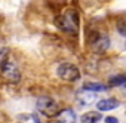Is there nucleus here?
I'll use <instances>...</instances> for the list:
<instances>
[{"label":"nucleus","instance_id":"nucleus-1","mask_svg":"<svg viewBox=\"0 0 126 123\" xmlns=\"http://www.w3.org/2000/svg\"><path fill=\"white\" fill-rule=\"evenodd\" d=\"M58 27L68 34H76L79 28V18L74 11H68L58 18Z\"/></svg>","mask_w":126,"mask_h":123},{"label":"nucleus","instance_id":"nucleus-2","mask_svg":"<svg viewBox=\"0 0 126 123\" xmlns=\"http://www.w3.org/2000/svg\"><path fill=\"white\" fill-rule=\"evenodd\" d=\"M36 107H37V111L42 113L46 117H55L59 113L56 101L52 99L50 96H40L36 102Z\"/></svg>","mask_w":126,"mask_h":123},{"label":"nucleus","instance_id":"nucleus-3","mask_svg":"<svg viewBox=\"0 0 126 123\" xmlns=\"http://www.w3.org/2000/svg\"><path fill=\"white\" fill-rule=\"evenodd\" d=\"M56 73H58V76L62 80L70 82V83L77 82L80 79V70L74 64H71V62H62V64H59Z\"/></svg>","mask_w":126,"mask_h":123},{"label":"nucleus","instance_id":"nucleus-4","mask_svg":"<svg viewBox=\"0 0 126 123\" xmlns=\"http://www.w3.org/2000/svg\"><path fill=\"white\" fill-rule=\"evenodd\" d=\"M0 67H2V68H0V70H2V76H3L6 80L14 82V83L19 82L21 73H19V68H18L14 62H11V61H6V62L2 64Z\"/></svg>","mask_w":126,"mask_h":123},{"label":"nucleus","instance_id":"nucleus-5","mask_svg":"<svg viewBox=\"0 0 126 123\" xmlns=\"http://www.w3.org/2000/svg\"><path fill=\"white\" fill-rule=\"evenodd\" d=\"M91 47L94 52L96 53H104L108 47H110V37H107L105 34H98L95 36V39L91 42Z\"/></svg>","mask_w":126,"mask_h":123},{"label":"nucleus","instance_id":"nucleus-6","mask_svg":"<svg viewBox=\"0 0 126 123\" xmlns=\"http://www.w3.org/2000/svg\"><path fill=\"white\" fill-rule=\"evenodd\" d=\"M56 122L58 123H76V113L71 108H65L58 113Z\"/></svg>","mask_w":126,"mask_h":123},{"label":"nucleus","instance_id":"nucleus-7","mask_svg":"<svg viewBox=\"0 0 126 123\" xmlns=\"http://www.w3.org/2000/svg\"><path fill=\"white\" fill-rule=\"evenodd\" d=\"M119 107V101L114 98H105V99H99L96 102V108L99 111H110Z\"/></svg>","mask_w":126,"mask_h":123},{"label":"nucleus","instance_id":"nucleus-8","mask_svg":"<svg viewBox=\"0 0 126 123\" xmlns=\"http://www.w3.org/2000/svg\"><path fill=\"white\" fill-rule=\"evenodd\" d=\"M95 98H96L95 92H91V91H86V89H83V91H80V92L77 93V99H79L83 105H88V104L94 102Z\"/></svg>","mask_w":126,"mask_h":123},{"label":"nucleus","instance_id":"nucleus-9","mask_svg":"<svg viewBox=\"0 0 126 123\" xmlns=\"http://www.w3.org/2000/svg\"><path fill=\"white\" fill-rule=\"evenodd\" d=\"M101 120V114L98 111H88L80 117L82 123H98Z\"/></svg>","mask_w":126,"mask_h":123},{"label":"nucleus","instance_id":"nucleus-10","mask_svg":"<svg viewBox=\"0 0 126 123\" xmlns=\"http://www.w3.org/2000/svg\"><path fill=\"white\" fill-rule=\"evenodd\" d=\"M83 89L98 93V92H102V91H105V86H104V85H101V83H85Z\"/></svg>","mask_w":126,"mask_h":123},{"label":"nucleus","instance_id":"nucleus-11","mask_svg":"<svg viewBox=\"0 0 126 123\" xmlns=\"http://www.w3.org/2000/svg\"><path fill=\"white\" fill-rule=\"evenodd\" d=\"M110 86H125L126 85V76H114L108 82Z\"/></svg>","mask_w":126,"mask_h":123},{"label":"nucleus","instance_id":"nucleus-12","mask_svg":"<svg viewBox=\"0 0 126 123\" xmlns=\"http://www.w3.org/2000/svg\"><path fill=\"white\" fill-rule=\"evenodd\" d=\"M117 31L126 37V21H119L117 22Z\"/></svg>","mask_w":126,"mask_h":123},{"label":"nucleus","instance_id":"nucleus-13","mask_svg":"<svg viewBox=\"0 0 126 123\" xmlns=\"http://www.w3.org/2000/svg\"><path fill=\"white\" fill-rule=\"evenodd\" d=\"M105 123H119V120H117L116 117H113V116H108V117L105 119Z\"/></svg>","mask_w":126,"mask_h":123},{"label":"nucleus","instance_id":"nucleus-14","mask_svg":"<svg viewBox=\"0 0 126 123\" xmlns=\"http://www.w3.org/2000/svg\"><path fill=\"white\" fill-rule=\"evenodd\" d=\"M31 117H33V120H34V123H40V122H39V119H37L36 116H31Z\"/></svg>","mask_w":126,"mask_h":123}]
</instances>
